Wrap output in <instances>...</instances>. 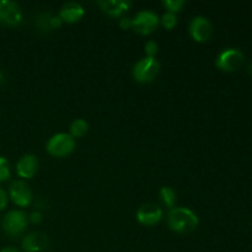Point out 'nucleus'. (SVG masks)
Instances as JSON below:
<instances>
[{
    "label": "nucleus",
    "mask_w": 252,
    "mask_h": 252,
    "mask_svg": "<svg viewBox=\"0 0 252 252\" xmlns=\"http://www.w3.org/2000/svg\"><path fill=\"white\" fill-rule=\"evenodd\" d=\"M7 202H9V199H7V193L4 189H0V211L6 208Z\"/></svg>",
    "instance_id": "4be33fe9"
},
{
    "label": "nucleus",
    "mask_w": 252,
    "mask_h": 252,
    "mask_svg": "<svg viewBox=\"0 0 252 252\" xmlns=\"http://www.w3.org/2000/svg\"><path fill=\"white\" fill-rule=\"evenodd\" d=\"M97 4L105 14L112 17H120L123 12L128 11L132 5L127 0H101Z\"/></svg>",
    "instance_id": "4468645a"
},
{
    "label": "nucleus",
    "mask_w": 252,
    "mask_h": 252,
    "mask_svg": "<svg viewBox=\"0 0 252 252\" xmlns=\"http://www.w3.org/2000/svg\"><path fill=\"white\" fill-rule=\"evenodd\" d=\"M167 224L172 231L177 234H189L196 230L199 219L194 212L185 207H174L167 216Z\"/></svg>",
    "instance_id": "f257e3e1"
},
{
    "label": "nucleus",
    "mask_w": 252,
    "mask_h": 252,
    "mask_svg": "<svg viewBox=\"0 0 252 252\" xmlns=\"http://www.w3.org/2000/svg\"><path fill=\"white\" fill-rule=\"evenodd\" d=\"M160 69L161 66L157 59L152 58V57H144L135 63V65L133 66L132 74L134 80L138 83H152L160 73Z\"/></svg>",
    "instance_id": "7ed1b4c3"
},
{
    "label": "nucleus",
    "mask_w": 252,
    "mask_h": 252,
    "mask_svg": "<svg viewBox=\"0 0 252 252\" xmlns=\"http://www.w3.org/2000/svg\"><path fill=\"white\" fill-rule=\"evenodd\" d=\"M42 219H43V216H42L41 212H33V213L30 216V221L33 224H37V223H41Z\"/></svg>",
    "instance_id": "b1692460"
},
{
    "label": "nucleus",
    "mask_w": 252,
    "mask_h": 252,
    "mask_svg": "<svg viewBox=\"0 0 252 252\" xmlns=\"http://www.w3.org/2000/svg\"><path fill=\"white\" fill-rule=\"evenodd\" d=\"M84 15H85L84 7L79 2L74 1H69L66 4H64L61 7V11H59V17L62 19V21L66 22V24L78 22Z\"/></svg>",
    "instance_id": "ddd939ff"
},
{
    "label": "nucleus",
    "mask_w": 252,
    "mask_h": 252,
    "mask_svg": "<svg viewBox=\"0 0 252 252\" xmlns=\"http://www.w3.org/2000/svg\"><path fill=\"white\" fill-rule=\"evenodd\" d=\"M160 24V19L155 12L150 10H143L135 15L134 19H132V29L137 33L148 36L153 33L158 29Z\"/></svg>",
    "instance_id": "20e7f679"
},
{
    "label": "nucleus",
    "mask_w": 252,
    "mask_h": 252,
    "mask_svg": "<svg viewBox=\"0 0 252 252\" xmlns=\"http://www.w3.org/2000/svg\"><path fill=\"white\" fill-rule=\"evenodd\" d=\"M160 199H161V202L167 208L172 209L175 207V204H176L177 194L174 189L165 186L160 189Z\"/></svg>",
    "instance_id": "dca6fc26"
},
{
    "label": "nucleus",
    "mask_w": 252,
    "mask_h": 252,
    "mask_svg": "<svg viewBox=\"0 0 252 252\" xmlns=\"http://www.w3.org/2000/svg\"><path fill=\"white\" fill-rule=\"evenodd\" d=\"M9 196L16 206L27 207L32 202V191L22 180H15L9 187Z\"/></svg>",
    "instance_id": "1a4fd4ad"
},
{
    "label": "nucleus",
    "mask_w": 252,
    "mask_h": 252,
    "mask_svg": "<svg viewBox=\"0 0 252 252\" xmlns=\"http://www.w3.org/2000/svg\"><path fill=\"white\" fill-rule=\"evenodd\" d=\"M53 15L51 14H39L36 19V25L41 31L47 32V31H52V25H51V20Z\"/></svg>",
    "instance_id": "f3484780"
},
{
    "label": "nucleus",
    "mask_w": 252,
    "mask_h": 252,
    "mask_svg": "<svg viewBox=\"0 0 252 252\" xmlns=\"http://www.w3.org/2000/svg\"><path fill=\"white\" fill-rule=\"evenodd\" d=\"M22 22V11L19 5L11 0H0V24L15 27Z\"/></svg>",
    "instance_id": "0eeeda50"
},
{
    "label": "nucleus",
    "mask_w": 252,
    "mask_h": 252,
    "mask_svg": "<svg viewBox=\"0 0 252 252\" xmlns=\"http://www.w3.org/2000/svg\"><path fill=\"white\" fill-rule=\"evenodd\" d=\"M249 70H250V74L252 75V62H251V64H250V68H249Z\"/></svg>",
    "instance_id": "bb28decb"
},
{
    "label": "nucleus",
    "mask_w": 252,
    "mask_h": 252,
    "mask_svg": "<svg viewBox=\"0 0 252 252\" xmlns=\"http://www.w3.org/2000/svg\"><path fill=\"white\" fill-rule=\"evenodd\" d=\"M0 252H19V250H17V249H15V248H10V246H9V248L2 249V250Z\"/></svg>",
    "instance_id": "393cba45"
},
{
    "label": "nucleus",
    "mask_w": 252,
    "mask_h": 252,
    "mask_svg": "<svg viewBox=\"0 0 252 252\" xmlns=\"http://www.w3.org/2000/svg\"><path fill=\"white\" fill-rule=\"evenodd\" d=\"M49 240L43 233H30L22 240V249L25 252H43L48 249Z\"/></svg>",
    "instance_id": "9b49d317"
},
{
    "label": "nucleus",
    "mask_w": 252,
    "mask_h": 252,
    "mask_svg": "<svg viewBox=\"0 0 252 252\" xmlns=\"http://www.w3.org/2000/svg\"><path fill=\"white\" fill-rule=\"evenodd\" d=\"M162 5L169 10V12L176 14V12L181 11L182 7L185 6L184 0H164Z\"/></svg>",
    "instance_id": "6ab92c4d"
},
{
    "label": "nucleus",
    "mask_w": 252,
    "mask_h": 252,
    "mask_svg": "<svg viewBox=\"0 0 252 252\" xmlns=\"http://www.w3.org/2000/svg\"><path fill=\"white\" fill-rule=\"evenodd\" d=\"M162 219V209L155 203H144L137 211V220L145 226H153Z\"/></svg>",
    "instance_id": "9d476101"
},
{
    "label": "nucleus",
    "mask_w": 252,
    "mask_h": 252,
    "mask_svg": "<svg viewBox=\"0 0 252 252\" xmlns=\"http://www.w3.org/2000/svg\"><path fill=\"white\" fill-rule=\"evenodd\" d=\"M2 230L11 238L21 235L27 226V217L22 211H10L2 219Z\"/></svg>",
    "instance_id": "423d86ee"
},
{
    "label": "nucleus",
    "mask_w": 252,
    "mask_h": 252,
    "mask_svg": "<svg viewBox=\"0 0 252 252\" xmlns=\"http://www.w3.org/2000/svg\"><path fill=\"white\" fill-rule=\"evenodd\" d=\"M2 84H4V75H2V73L0 71V88H1Z\"/></svg>",
    "instance_id": "a878e982"
},
{
    "label": "nucleus",
    "mask_w": 252,
    "mask_h": 252,
    "mask_svg": "<svg viewBox=\"0 0 252 252\" xmlns=\"http://www.w3.org/2000/svg\"><path fill=\"white\" fill-rule=\"evenodd\" d=\"M10 176H11V172H10L9 161L4 157H0V182L7 181Z\"/></svg>",
    "instance_id": "aec40b11"
},
{
    "label": "nucleus",
    "mask_w": 252,
    "mask_h": 252,
    "mask_svg": "<svg viewBox=\"0 0 252 252\" xmlns=\"http://www.w3.org/2000/svg\"><path fill=\"white\" fill-rule=\"evenodd\" d=\"M244 53L238 48H226L217 57L216 65L223 71H235L243 65L244 63Z\"/></svg>",
    "instance_id": "39448f33"
},
{
    "label": "nucleus",
    "mask_w": 252,
    "mask_h": 252,
    "mask_svg": "<svg viewBox=\"0 0 252 252\" xmlns=\"http://www.w3.org/2000/svg\"><path fill=\"white\" fill-rule=\"evenodd\" d=\"M70 133L69 134L75 139V138H83L84 135L88 133L89 130V123L86 122L83 118H78V120H74L70 123V127H69Z\"/></svg>",
    "instance_id": "2eb2a0df"
},
{
    "label": "nucleus",
    "mask_w": 252,
    "mask_h": 252,
    "mask_svg": "<svg viewBox=\"0 0 252 252\" xmlns=\"http://www.w3.org/2000/svg\"><path fill=\"white\" fill-rule=\"evenodd\" d=\"M46 149L52 157L65 158L75 149V139L69 133H57L49 138Z\"/></svg>",
    "instance_id": "f03ea898"
},
{
    "label": "nucleus",
    "mask_w": 252,
    "mask_h": 252,
    "mask_svg": "<svg viewBox=\"0 0 252 252\" xmlns=\"http://www.w3.org/2000/svg\"><path fill=\"white\" fill-rule=\"evenodd\" d=\"M38 170V159L33 154H25L16 164V172L22 179H32Z\"/></svg>",
    "instance_id": "f8f14e48"
},
{
    "label": "nucleus",
    "mask_w": 252,
    "mask_h": 252,
    "mask_svg": "<svg viewBox=\"0 0 252 252\" xmlns=\"http://www.w3.org/2000/svg\"><path fill=\"white\" fill-rule=\"evenodd\" d=\"M144 51L147 57H152V58H155L157 53L159 52V44L157 43L155 41H148L144 46Z\"/></svg>",
    "instance_id": "412c9836"
},
{
    "label": "nucleus",
    "mask_w": 252,
    "mask_h": 252,
    "mask_svg": "<svg viewBox=\"0 0 252 252\" xmlns=\"http://www.w3.org/2000/svg\"><path fill=\"white\" fill-rule=\"evenodd\" d=\"M189 34L196 42H207L213 34L212 22L204 16H196L189 24Z\"/></svg>",
    "instance_id": "6e6552de"
},
{
    "label": "nucleus",
    "mask_w": 252,
    "mask_h": 252,
    "mask_svg": "<svg viewBox=\"0 0 252 252\" xmlns=\"http://www.w3.org/2000/svg\"><path fill=\"white\" fill-rule=\"evenodd\" d=\"M160 24L165 27L166 30H172L177 25V16L176 14H172V12H165L164 15L160 19Z\"/></svg>",
    "instance_id": "a211bd4d"
},
{
    "label": "nucleus",
    "mask_w": 252,
    "mask_h": 252,
    "mask_svg": "<svg viewBox=\"0 0 252 252\" xmlns=\"http://www.w3.org/2000/svg\"><path fill=\"white\" fill-rule=\"evenodd\" d=\"M120 26L122 30L132 29V19H129V17H122L120 20Z\"/></svg>",
    "instance_id": "5701e85b"
}]
</instances>
